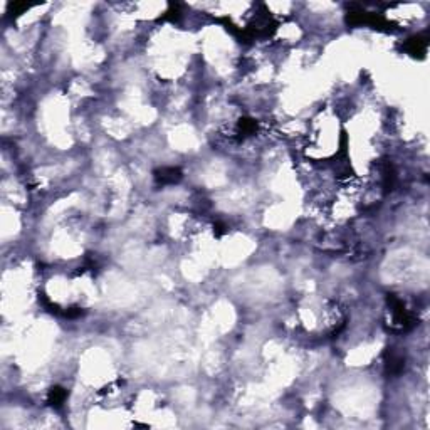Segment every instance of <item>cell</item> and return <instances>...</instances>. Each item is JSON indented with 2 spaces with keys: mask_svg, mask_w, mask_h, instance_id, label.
Masks as SVG:
<instances>
[{
  "mask_svg": "<svg viewBox=\"0 0 430 430\" xmlns=\"http://www.w3.org/2000/svg\"><path fill=\"white\" fill-rule=\"evenodd\" d=\"M155 180L160 185H175L182 180V170L175 166H163L155 171Z\"/></svg>",
  "mask_w": 430,
  "mask_h": 430,
  "instance_id": "cell-1",
  "label": "cell"
},
{
  "mask_svg": "<svg viewBox=\"0 0 430 430\" xmlns=\"http://www.w3.org/2000/svg\"><path fill=\"white\" fill-rule=\"evenodd\" d=\"M427 47H429V37L424 34L415 35V37L408 39L407 42H405V51L413 57H424L425 52H427Z\"/></svg>",
  "mask_w": 430,
  "mask_h": 430,
  "instance_id": "cell-2",
  "label": "cell"
},
{
  "mask_svg": "<svg viewBox=\"0 0 430 430\" xmlns=\"http://www.w3.org/2000/svg\"><path fill=\"white\" fill-rule=\"evenodd\" d=\"M66 397H67V392H66L64 388L54 387V388H51V390H49L47 402H49V405H52V407H61V405L64 403Z\"/></svg>",
  "mask_w": 430,
  "mask_h": 430,
  "instance_id": "cell-3",
  "label": "cell"
},
{
  "mask_svg": "<svg viewBox=\"0 0 430 430\" xmlns=\"http://www.w3.org/2000/svg\"><path fill=\"white\" fill-rule=\"evenodd\" d=\"M403 366H405V362L400 355H395V353H390L387 360V370L390 371L392 375H398L403 371Z\"/></svg>",
  "mask_w": 430,
  "mask_h": 430,
  "instance_id": "cell-4",
  "label": "cell"
},
{
  "mask_svg": "<svg viewBox=\"0 0 430 430\" xmlns=\"http://www.w3.org/2000/svg\"><path fill=\"white\" fill-rule=\"evenodd\" d=\"M257 130V123L251 120V118H242L237 125V134L240 136H249V134H254Z\"/></svg>",
  "mask_w": 430,
  "mask_h": 430,
  "instance_id": "cell-5",
  "label": "cell"
},
{
  "mask_svg": "<svg viewBox=\"0 0 430 430\" xmlns=\"http://www.w3.org/2000/svg\"><path fill=\"white\" fill-rule=\"evenodd\" d=\"M180 17H182L180 3H170L168 10H166L165 14L162 15V19H160V20H170V22H175V20H178Z\"/></svg>",
  "mask_w": 430,
  "mask_h": 430,
  "instance_id": "cell-6",
  "label": "cell"
},
{
  "mask_svg": "<svg viewBox=\"0 0 430 430\" xmlns=\"http://www.w3.org/2000/svg\"><path fill=\"white\" fill-rule=\"evenodd\" d=\"M27 9H29L27 3H22V2L10 3V14H12V17H17V15H20L22 12H26Z\"/></svg>",
  "mask_w": 430,
  "mask_h": 430,
  "instance_id": "cell-7",
  "label": "cell"
},
{
  "mask_svg": "<svg viewBox=\"0 0 430 430\" xmlns=\"http://www.w3.org/2000/svg\"><path fill=\"white\" fill-rule=\"evenodd\" d=\"M214 232H215V235L225 234V232H227V225H225L224 222H215L214 224Z\"/></svg>",
  "mask_w": 430,
  "mask_h": 430,
  "instance_id": "cell-8",
  "label": "cell"
}]
</instances>
